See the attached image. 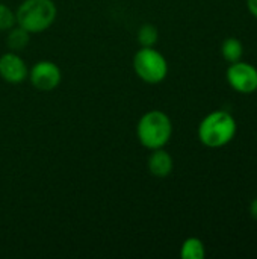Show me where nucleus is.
Listing matches in <instances>:
<instances>
[{"label": "nucleus", "mask_w": 257, "mask_h": 259, "mask_svg": "<svg viewBox=\"0 0 257 259\" xmlns=\"http://www.w3.org/2000/svg\"><path fill=\"white\" fill-rule=\"evenodd\" d=\"M56 15L53 0H24L15 12V23L29 33H41L55 23Z\"/></svg>", "instance_id": "obj_1"}, {"label": "nucleus", "mask_w": 257, "mask_h": 259, "mask_svg": "<svg viewBox=\"0 0 257 259\" xmlns=\"http://www.w3.org/2000/svg\"><path fill=\"white\" fill-rule=\"evenodd\" d=\"M136 135L145 149H162L173 135V123L165 112L158 109L148 111L139 118Z\"/></svg>", "instance_id": "obj_2"}, {"label": "nucleus", "mask_w": 257, "mask_h": 259, "mask_svg": "<svg viewBox=\"0 0 257 259\" xmlns=\"http://www.w3.org/2000/svg\"><path fill=\"white\" fill-rule=\"evenodd\" d=\"M236 134V121L226 111H214L206 115L198 126V138L208 147H223Z\"/></svg>", "instance_id": "obj_3"}, {"label": "nucleus", "mask_w": 257, "mask_h": 259, "mask_svg": "<svg viewBox=\"0 0 257 259\" xmlns=\"http://www.w3.org/2000/svg\"><path fill=\"white\" fill-rule=\"evenodd\" d=\"M133 70L147 83H159L168 74V62L155 47H141L133 56Z\"/></svg>", "instance_id": "obj_4"}, {"label": "nucleus", "mask_w": 257, "mask_h": 259, "mask_svg": "<svg viewBox=\"0 0 257 259\" xmlns=\"http://www.w3.org/2000/svg\"><path fill=\"white\" fill-rule=\"evenodd\" d=\"M27 77L30 79L33 88H36L38 91H53L59 87L62 80V73L55 62L39 61L30 68Z\"/></svg>", "instance_id": "obj_5"}, {"label": "nucleus", "mask_w": 257, "mask_h": 259, "mask_svg": "<svg viewBox=\"0 0 257 259\" xmlns=\"http://www.w3.org/2000/svg\"><path fill=\"white\" fill-rule=\"evenodd\" d=\"M227 80L238 93H254L257 90V70L247 62H232V65L227 68Z\"/></svg>", "instance_id": "obj_6"}, {"label": "nucleus", "mask_w": 257, "mask_h": 259, "mask_svg": "<svg viewBox=\"0 0 257 259\" xmlns=\"http://www.w3.org/2000/svg\"><path fill=\"white\" fill-rule=\"evenodd\" d=\"M29 76V68L17 53H5L0 56V77L9 83H21Z\"/></svg>", "instance_id": "obj_7"}, {"label": "nucleus", "mask_w": 257, "mask_h": 259, "mask_svg": "<svg viewBox=\"0 0 257 259\" xmlns=\"http://www.w3.org/2000/svg\"><path fill=\"white\" fill-rule=\"evenodd\" d=\"M147 167H148V171L155 178H167L171 175L174 164H173V158L168 152H165L162 149H155L151 152V155L148 156Z\"/></svg>", "instance_id": "obj_8"}, {"label": "nucleus", "mask_w": 257, "mask_h": 259, "mask_svg": "<svg viewBox=\"0 0 257 259\" xmlns=\"http://www.w3.org/2000/svg\"><path fill=\"white\" fill-rule=\"evenodd\" d=\"M180 256L183 259H203L206 256V249L203 241L195 237L185 240L180 249Z\"/></svg>", "instance_id": "obj_9"}, {"label": "nucleus", "mask_w": 257, "mask_h": 259, "mask_svg": "<svg viewBox=\"0 0 257 259\" xmlns=\"http://www.w3.org/2000/svg\"><path fill=\"white\" fill-rule=\"evenodd\" d=\"M29 32L24 30L23 27L20 26H12L9 29V33H8V47L12 50V52H17V50H21L27 46L29 42Z\"/></svg>", "instance_id": "obj_10"}, {"label": "nucleus", "mask_w": 257, "mask_h": 259, "mask_svg": "<svg viewBox=\"0 0 257 259\" xmlns=\"http://www.w3.org/2000/svg\"><path fill=\"white\" fill-rule=\"evenodd\" d=\"M221 53H223L224 59L232 64V62H236L241 59V56L244 53V47L238 38H227L221 46Z\"/></svg>", "instance_id": "obj_11"}, {"label": "nucleus", "mask_w": 257, "mask_h": 259, "mask_svg": "<svg viewBox=\"0 0 257 259\" xmlns=\"http://www.w3.org/2000/svg\"><path fill=\"white\" fill-rule=\"evenodd\" d=\"M138 41L141 47H153L158 39H159V32L158 27L151 23H145L138 29Z\"/></svg>", "instance_id": "obj_12"}, {"label": "nucleus", "mask_w": 257, "mask_h": 259, "mask_svg": "<svg viewBox=\"0 0 257 259\" xmlns=\"http://www.w3.org/2000/svg\"><path fill=\"white\" fill-rule=\"evenodd\" d=\"M15 24V12L5 3H0V30H9Z\"/></svg>", "instance_id": "obj_13"}, {"label": "nucleus", "mask_w": 257, "mask_h": 259, "mask_svg": "<svg viewBox=\"0 0 257 259\" xmlns=\"http://www.w3.org/2000/svg\"><path fill=\"white\" fill-rule=\"evenodd\" d=\"M247 5H248V9H250V12L254 15L257 18V0H248L247 2Z\"/></svg>", "instance_id": "obj_14"}, {"label": "nucleus", "mask_w": 257, "mask_h": 259, "mask_svg": "<svg viewBox=\"0 0 257 259\" xmlns=\"http://www.w3.org/2000/svg\"><path fill=\"white\" fill-rule=\"evenodd\" d=\"M250 214H251V217L257 220V197L251 202V205H250Z\"/></svg>", "instance_id": "obj_15"}]
</instances>
